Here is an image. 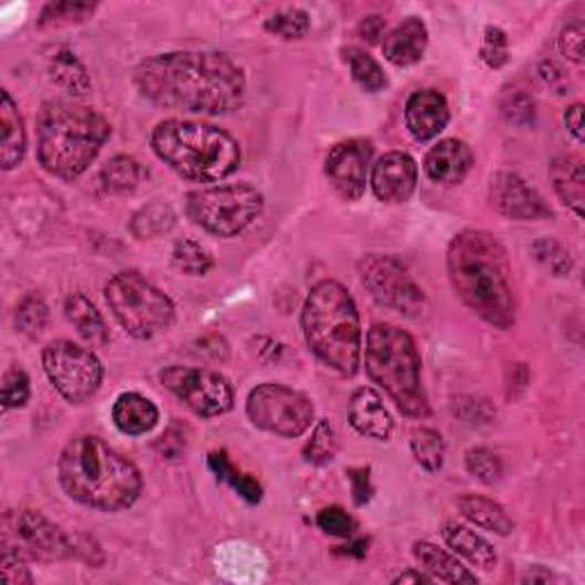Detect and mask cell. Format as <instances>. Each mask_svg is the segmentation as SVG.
<instances>
[{"mask_svg":"<svg viewBox=\"0 0 585 585\" xmlns=\"http://www.w3.org/2000/svg\"><path fill=\"white\" fill-rule=\"evenodd\" d=\"M137 92L158 107L191 115H227L247 94L243 69L217 51L161 53L137 64Z\"/></svg>","mask_w":585,"mask_h":585,"instance_id":"cell-1","label":"cell"},{"mask_svg":"<svg viewBox=\"0 0 585 585\" xmlns=\"http://www.w3.org/2000/svg\"><path fill=\"white\" fill-rule=\"evenodd\" d=\"M449 279L462 305L496 329L515 325L507 252L496 236L466 229L460 232L447 252Z\"/></svg>","mask_w":585,"mask_h":585,"instance_id":"cell-2","label":"cell"},{"mask_svg":"<svg viewBox=\"0 0 585 585\" xmlns=\"http://www.w3.org/2000/svg\"><path fill=\"white\" fill-rule=\"evenodd\" d=\"M58 479L69 499L101 512H122L142 492L140 469L94 434L73 437L62 449Z\"/></svg>","mask_w":585,"mask_h":585,"instance_id":"cell-3","label":"cell"},{"mask_svg":"<svg viewBox=\"0 0 585 585\" xmlns=\"http://www.w3.org/2000/svg\"><path fill=\"white\" fill-rule=\"evenodd\" d=\"M113 126L99 110L71 101H49L37 115V161L62 178H79L96 161Z\"/></svg>","mask_w":585,"mask_h":585,"instance_id":"cell-4","label":"cell"},{"mask_svg":"<svg viewBox=\"0 0 585 585\" xmlns=\"http://www.w3.org/2000/svg\"><path fill=\"white\" fill-rule=\"evenodd\" d=\"M307 348L327 369L352 378L361 361V322L348 288L335 279L318 281L302 307Z\"/></svg>","mask_w":585,"mask_h":585,"instance_id":"cell-5","label":"cell"},{"mask_svg":"<svg viewBox=\"0 0 585 585\" xmlns=\"http://www.w3.org/2000/svg\"><path fill=\"white\" fill-rule=\"evenodd\" d=\"M154 154L178 176L195 183H217L240 167V144L219 126L165 120L152 133Z\"/></svg>","mask_w":585,"mask_h":585,"instance_id":"cell-6","label":"cell"},{"mask_svg":"<svg viewBox=\"0 0 585 585\" xmlns=\"http://www.w3.org/2000/svg\"><path fill=\"white\" fill-rule=\"evenodd\" d=\"M363 366L371 382L387 391L410 419H425L430 402L421 382V355L414 339L396 325L378 322L366 337Z\"/></svg>","mask_w":585,"mask_h":585,"instance_id":"cell-7","label":"cell"},{"mask_svg":"<svg viewBox=\"0 0 585 585\" xmlns=\"http://www.w3.org/2000/svg\"><path fill=\"white\" fill-rule=\"evenodd\" d=\"M105 302L133 339L152 341L176 320L172 300L140 273L124 270L105 284Z\"/></svg>","mask_w":585,"mask_h":585,"instance_id":"cell-8","label":"cell"},{"mask_svg":"<svg viewBox=\"0 0 585 585\" xmlns=\"http://www.w3.org/2000/svg\"><path fill=\"white\" fill-rule=\"evenodd\" d=\"M264 213V195L249 183H227L188 193L186 215L204 232L234 238L249 229Z\"/></svg>","mask_w":585,"mask_h":585,"instance_id":"cell-9","label":"cell"},{"mask_svg":"<svg viewBox=\"0 0 585 585\" xmlns=\"http://www.w3.org/2000/svg\"><path fill=\"white\" fill-rule=\"evenodd\" d=\"M361 286L384 309L406 318H421L428 311L423 288L410 270L391 254H369L357 266Z\"/></svg>","mask_w":585,"mask_h":585,"instance_id":"cell-10","label":"cell"},{"mask_svg":"<svg viewBox=\"0 0 585 585\" xmlns=\"http://www.w3.org/2000/svg\"><path fill=\"white\" fill-rule=\"evenodd\" d=\"M247 419L264 432L296 439L314 423L311 400L290 387L266 382L249 391L245 402Z\"/></svg>","mask_w":585,"mask_h":585,"instance_id":"cell-11","label":"cell"},{"mask_svg":"<svg viewBox=\"0 0 585 585\" xmlns=\"http://www.w3.org/2000/svg\"><path fill=\"white\" fill-rule=\"evenodd\" d=\"M44 371L58 393L73 406L88 402L103 382V366L99 357L73 341H51L42 352Z\"/></svg>","mask_w":585,"mask_h":585,"instance_id":"cell-12","label":"cell"},{"mask_svg":"<svg viewBox=\"0 0 585 585\" xmlns=\"http://www.w3.org/2000/svg\"><path fill=\"white\" fill-rule=\"evenodd\" d=\"M161 384L202 419L223 417L234 410V387L217 371L193 369V366H167L165 371H161Z\"/></svg>","mask_w":585,"mask_h":585,"instance_id":"cell-13","label":"cell"},{"mask_svg":"<svg viewBox=\"0 0 585 585\" xmlns=\"http://www.w3.org/2000/svg\"><path fill=\"white\" fill-rule=\"evenodd\" d=\"M373 158V144L369 140H343L329 150L325 158V174L332 188L346 202H357L366 191V178Z\"/></svg>","mask_w":585,"mask_h":585,"instance_id":"cell-14","label":"cell"},{"mask_svg":"<svg viewBox=\"0 0 585 585\" xmlns=\"http://www.w3.org/2000/svg\"><path fill=\"white\" fill-rule=\"evenodd\" d=\"M488 197L492 208L515 223H537L554 217L542 195L515 172H496L490 178Z\"/></svg>","mask_w":585,"mask_h":585,"instance_id":"cell-15","label":"cell"},{"mask_svg":"<svg viewBox=\"0 0 585 585\" xmlns=\"http://www.w3.org/2000/svg\"><path fill=\"white\" fill-rule=\"evenodd\" d=\"M19 544L34 558L66 561L76 558V540H71L40 510H21L17 515Z\"/></svg>","mask_w":585,"mask_h":585,"instance_id":"cell-16","label":"cell"},{"mask_svg":"<svg viewBox=\"0 0 585 585\" xmlns=\"http://www.w3.org/2000/svg\"><path fill=\"white\" fill-rule=\"evenodd\" d=\"M419 183V165L406 152H389L371 170V188L384 204H406Z\"/></svg>","mask_w":585,"mask_h":585,"instance_id":"cell-17","label":"cell"},{"mask_svg":"<svg viewBox=\"0 0 585 585\" xmlns=\"http://www.w3.org/2000/svg\"><path fill=\"white\" fill-rule=\"evenodd\" d=\"M451 122V110L444 94L437 90H419L408 99L406 124L414 140L428 142L442 133Z\"/></svg>","mask_w":585,"mask_h":585,"instance_id":"cell-18","label":"cell"},{"mask_svg":"<svg viewBox=\"0 0 585 585\" xmlns=\"http://www.w3.org/2000/svg\"><path fill=\"white\" fill-rule=\"evenodd\" d=\"M471 167H473L471 146L455 137L439 140L425 154L423 161V170L428 178L434 183H442V186H458V183L466 178Z\"/></svg>","mask_w":585,"mask_h":585,"instance_id":"cell-19","label":"cell"},{"mask_svg":"<svg viewBox=\"0 0 585 585\" xmlns=\"http://www.w3.org/2000/svg\"><path fill=\"white\" fill-rule=\"evenodd\" d=\"M348 421L359 434L378 439V442H387L393 432V419L380 393L369 387H361L350 396Z\"/></svg>","mask_w":585,"mask_h":585,"instance_id":"cell-20","label":"cell"},{"mask_svg":"<svg viewBox=\"0 0 585 585\" xmlns=\"http://www.w3.org/2000/svg\"><path fill=\"white\" fill-rule=\"evenodd\" d=\"M428 49V28L419 17L398 23L382 42L384 58L396 66H412L423 60Z\"/></svg>","mask_w":585,"mask_h":585,"instance_id":"cell-21","label":"cell"},{"mask_svg":"<svg viewBox=\"0 0 585 585\" xmlns=\"http://www.w3.org/2000/svg\"><path fill=\"white\" fill-rule=\"evenodd\" d=\"M548 178H552V186L558 199L567 208H572L578 217H583V204H585L583 158L574 154L558 156L552 165H548Z\"/></svg>","mask_w":585,"mask_h":585,"instance_id":"cell-22","label":"cell"},{"mask_svg":"<svg viewBox=\"0 0 585 585\" xmlns=\"http://www.w3.org/2000/svg\"><path fill=\"white\" fill-rule=\"evenodd\" d=\"M158 419H161V412L154 402L135 391H126L117 396L115 406H113V423L117 425L120 432L131 434V437L152 432L158 425Z\"/></svg>","mask_w":585,"mask_h":585,"instance_id":"cell-23","label":"cell"},{"mask_svg":"<svg viewBox=\"0 0 585 585\" xmlns=\"http://www.w3.org/2000/svg\"><path fill=\"white\" fill-rule=\"evenodd\" d=\"M0 122H3V140H0V163L3 170H14L23 163L25 156V129L19 115V107L8 90L0 92Z\"/></svg>","mask_w":585,"mask_h":585,"instance_id":"cell-24","label":"cell"},{"mask_svg":"<svg viewBox=\"0 0 585 585\" xmlns=\"http://www.w3.org/2000/svg\"><path fill=\"white\" fill-rule=\"evenodd\" d=\"M442 535H444V542L449 544L451 552L455 556H462L464 561H469L473 567H481L485 572L496 567L499 558H496L494 546L483 535L471 531L469 526L451 522L444 526Z\"/></svg>","mask_w":585,"mask_h":585,"instance_id":"cell-25","label":"cell"},{"mask_svg":"<svg viewBox=\"0 0 585 585\" xmlns=\"http://www.w3.org/2000/svg\"><path fill=\"white\" fill-rule=\"evenodd\" d=\"M414 558L432 576V581L444 583H479V576L469 572L453 554L444 552L432 542H414Z\"/></svg>","mask_w":585,"mask_h":585,"instance_id":"cell-26","label":"cell"},{"mask_svg":"<svg viewBox=\"0 0 585 585\" xmlns=\"http://www.w3.org/2000/svg\"><path fill=\"white\" fill-rule=\"evenodd\" d=\"M64 316L66 320L76 327L83 341H88L92 348H103L110 341V329L101 316V311L88 300L83 292H73L64 300Z\"/></svg>","mask_w":585,"mask_h":585,"instance_id":"cell-27","label":"cell"},{"mask_svg":"<svg viewBox=\"0 0 585 585\" xmlns=\"http://www.w3.org/2000/svg\"><path fill=\"white\" fill-rule=\"evenodd\" d=\"M458 507L462 512V517L471 522L473 526H479L483 531L496 533V535H510L515 531V522L505 512V507L488 496L479 494H464L458 499Z\"/></svg>","mask_w":585,"mask_h":585,"instance_id":"cell-28","label":"cell"},{"mask_svg":"<svg viewBox=\"0 0 585 585\" xmlns=\"http://www.w3.org/2000/svg\"><path fill=\"white\" fill-rule=\"evenodd\" d=\"M49 73H51V81L64 92H69L71 96H85L92 90L90 73L73 51H66V49L58 51L51 58Z\"/></svg>","mask_w":585,"mask_h":585,"instance_id":"cell-29","label":"cell"},{"mask_svg":"<svg viewBox=\"0 0 585 585\" xmlns=\"http://www.w3.org/2000/svg\"><path fill=\"white\" fill-rule=\"evenodd\" d=\"M208 469L215 473L217 481L229 483L238 492V496H243L247 503H259L264 499L261 485L256 483L254 479H249L247 473L238 471L232 464L227 451H213V453H208Z\"/></svg>","mask_w":585,"mask_h":585,"instance_id":"cell-30","label":"cell"},{"mask_svg":"<svg viewBox=\"0 0 585 585\" xmlns=\"http://www.w3.org/2000/svg\"><path fill=\"white\" fill-rule=\"evenodd\" d=\"M174 225H176V215H174L172 206L146 204L131 217L129 229L137 240H150V238H158L163 234H170L174 229Z\"/></svg>","mask_w":585,"mask_h":585,"instance_id":"cell-31","label":"cell"},{"mask_svg":"<svg viewBox=\"0 0 585 585\" xmlns=\"http://www.w3.org/2000/svg\"><path fill=\"white\" fill-rule=\"evenodd\" d=\"M343 53V60L348 62L350 66V73H352V81L369 94H378L382 92L389 81H387V73L384 69L380 66V62L376 58H371L366 51L357 49V47H348L341 51Z\"/></svg>","mask_w":585,"mask_h":585,"instance_id":"cell-32","label":"cell"},{"mask_svg":"<svg viewBox=\"0 0 585 585\" xmlns=\"http://www.w3.org/2000/svg\"><path fill=\"white\" fill-rule=\"evenodd\" d=\"M144 174V167L135 158L115 156L101 167V183L110 193H133L142 183Z\"/></svg>","mask_w":585,"mask_h":585,"instance_id":"cell-33","label":"cell"},{"mask_svg":"<svg viewBox=\"0 0 585 585\" xmlns=\"http://www.w3.org/2000/svg\"><path fill=\"white\" fill-rule=\"evenodd\" d=\"M172 264L183 275L204 277L213 270L215 259L202 243H197L193 238H183L172 249Z\"/></svg>","mask_w":585,"mask_h":585,"instance_id":"cell-34","label":"cell"},{"mask_svg":"<svg viewBox=\"0 0 585 585\" xmlns=\"http://www.w3.org/2000/svg\"><path fill=\"white\" fill-rule=\"evenodd\" d=\"M414 460L430 473L444 466L447 460V442L444 437L432 428H417L410 439Z\"/></svg>","mask_w":585,"mask_h":585,"instance_id":"cell-35","label":"cell"},{"mask_svg":"<svg viewBox=\"0 0 585 585\" xmlns=\"http://www.w3.org/2000/svg\"><path fill=\"white\" fill-rule=\"evenodd\" d=\"M531 252L535 256V261L552 273L554 277H567L574 268V259H572L569 249L563 243H558L556 238L535 240Z\"/></svg>","mask_w":585,"mask_h":585,"instance_id":"cell-36","label":"cell"},{"mask_svg":"<svg viewBox=\"0 0 585 585\" xmlns=\"http://www.w3.org/2000/svg\"><path fill=\"white\" fill-rule=\"evenodd\" d=\"M96 12L94 3H81V0H64V3H49L44 6L40 21V28H58V25H69V23H83Z\"/></svg>","mask_w":585,"mask_h":585,"instance_id":"cell-37","label":"cell"},{"mask_svg":"<svg viewBox=\"0 0 585 585\" xmlns=\"http://www.w3.org/2000/svg\"><path fill=\"white\" fill-rule=\"evenodd\" d=\"M47 325H49L47 302L40 296L30 292V296H25L17 307V329L23 337L34 339L44 332Z\"/></svg>","mask_w":585,"mask_h":585,"instance_id":"cell-38","label":"cell"},{"mask_svg":"<svg viewBox=\"0 0 585 585\" xmlns=\"http://www.w3.org/2000/svg\"><path fill=\"white\" fill-rule=\"evenodd\" d=\"M337 451H339V439H337L335 428L329 425V421H325V419L318 421L314 432H311V439L302 449V458L309 464H327V462L335 460Z\"/></svg>","mask_w":585,"mask_h":585,"instance_id":"cell-39","label":"cell"},{"mask_svg":"<svg viewBox=\"0 0 585 585\" xmlns=\"http://www.w3.org/2000/svg\"><path fill=\"white\" fill-rule=\"evenodd\" d=\"M264 28L270 34L281 37V40H302V37H307V32L311 28V19H309V14L305 10L290 8V10H284V12L273 14L266 21Z\"/></svg>","mask_w":585,"mask_h":585,"instance_id":"cell-40","label":"cell"},{"mask_svg":"<svg viewBox=\"0 0 585 585\" xmlns=\"http://www.w3.org/2000/svg\"><path fill=\"white\" fill-rule=\"evenodd\" d=\"M464 466L473 475V479H479L485 485H494L503 475V464H501L499 455L485 447L466 451Z\"/></svg>","mask_w":585,"mask_h":585,"instance_id":"cell-41","label":"cell"},{"mask_svg":"<svg viewBox=\"0 0 585 585\" xmlns=\"http://www.w3.org/2000/svg\"><path fill=\"white\" fill-rule=\"evenodd\" d=\"M503 117L515 126H531L535 122V103L524 90H510L501 99Z\"/></svg>","mask_w":585,"mask_h":585,"instance_id":"cell-42","label":"cell"},{"mask_svg":"<svg viewBox=\"0 0 585 585\" xmlns=\"http://www.w3.org/2000/svg\"><path fill=\"white\" fill-rule=\"evenodd\" d=\"M451 408H453V414L462 419V423H469V425L490 423L494 417L490 400L479 398V396H458L453 398Z\"/></svg>","mask_w":585,"mask_h":585,"instance_id":"cell-43","label":"cell"},{"mask_svg":"<svg viewBox=\"0 0 585 585\" xmlns=\"http://www.w3.org/2000/svg\"><path fill=\"white\" fill-rule=\"evenodd\" d=\"M30 398V378L19 366L6 371L3 376V410L23 408Z\"/></svg>","mask_w":585,"mask_h":585,"instance_id":"cell-44","label":"cell"},{"mask_svg":"<svg viewBox=\"0 0 585 585\" xmlns=\"http://www.w3.org/2000/svg\"><path fill=\"white\" fill-rule=\"evenodd\" d=\"M156 453L163 458V460H178L186 455L188 451V428L174 421L170 423V428L156 439L154 444Z\"/></svg>","mask_w":585,"mask_h":585,"instance_id":"cell-45","label":"cell"},{"mask_svg":"<svg viewBox=\"0 0 585 585\" xmlns=\"http://www.w3.org/2000/svg\"><path fill=\"white\" fill-rule=\"evenodd\" d=\"M585 28L581 21H572L563 28L561 37H558V49L561 53L574 62V64H583L585 62Z\"/></svg>","mask_w":585,"mask_h":585,"instance_id":"cell-46","label":"cell"},{"mask_svg":"<svg viewBox=\"0 0 585 585\" xmlns=\"http://www.w3.org/2000/svg\"><path fill=\"white\" fill-rule=\"evenodd\" d=\"M316 524H318V528L322 533L335 535V537H348L355 531L352 517L348 515V512L343 507H339V505L320 510L318 517H316Z\"/></svg>","mask_w":585,"mask_h":585,"instance_id":"cell-47","label":"cell"},{"mask_svg":"<svg viewBox=\"0 0 585 585\" xmlns=\"http://www.w3.org/2000/svg\"><path fill=\"white\" fill-rule=\"evenodd\" d=\"M507 34L496 28V25H490L485 30V42H483V49H481V58L483 62L490 66V69H501L505 62H507Z\"/></svg>","mask_w":585,"mask_h":585,"instance_id":"cell-48","label":"cell"},{"mask_svg":"<svg viewBox=\"0 0 585 585\" xmlns=\"http://www.w3.org/2000/svg\"><path fill=\"white\" fill-rule=\"evenodd\" d=\"M0 574H3V581L10 585H30L32 574L28 572L21 554L14 546L6 544L3 548V561H0Z\"/></svg>","mask_w":585,"mask_h":585,"instance_id":"cell-49","label":"cell"},{"mask_svg":"<svg viewBox=\"0 0 585 585\" xmlns=\"http://www.w3.org/2000/svg\"><path fill=\"white\" fill-rule=\"evenodd\" d=\"M348 479L352 483V499L355 505H366L373 496V485H371V469L361 466V469H350Z\"/></svg>","mask_w":585,"mask_h":585,"instance_id":"cell-50","label":"cell"},{"mask_svg":"<svg viewBox=\"0 0 585 585\" xmlns=\"http://www.w3.org/2000/svg\"><path fill=\"white\" fill-rule=\"evenodd\" d=\"M384 32V21L380 17H366L361 23H359V34L363 37L366 42L369 44H378L380 37Z\"/></svg>","mask_w":585,"mask_h":585,"instance_id":"cell-51","label":"cell"},{"mask_svg":"<svg viewBox=\"0 0 585 585\" xmlns=\"http://www.w3.org/2000/svg\"><path fill=\"white\" fill-rule=\"evenodd\" d=\"M565 126L576 142H583V103H574L565 110Z\"/></svg>","mask_w":585,"mask_h":585,"instance_id":"cell-52","label":"cell"},{"mask_svg":"<svg viewBox=\"0 0 585 585\" xmlns=\"http://www.w3.org/2000/svg\"><path fill=\"white\" fill-rule=\"evenodd\" d=\"M537 73H540V81L544 83V85H548V88H556L565 76H563V71H561V66L556 64V62H542L540 64V69H537Z\"/></svg>","mask_w":585,"mask_h":585,"instance_id":"cell-53","label":"cell"},{"mask_svg":"<svg viewBox=\"0 0 585 585\" xmlns=\"http://www.w3.org/2000/svg\"><path fill=\"white\" fill-rule=\"evenodd\" d=\"M391 583L396 585H406V583H432V576L428 572H417V569H408V572H402L398 574Z\"/></svg>","mask_w":585,"mask_h":585,"instance_id":"cell-54","label":"cell"},{"mask_svg":"<svg viewBox=\"0 0 585 585\" xmlns=\"http://www.w3.org/2000/svg\"><path fill=\"white\" fill-rule=\"evenodd\" d=\"M341 554H350V556H357V558H361V556H366V542H363V540H359V542L350 544V548H348V546H343V552H341Z\"/></svg>","mask_w":585,"mask_h":585,"instance_id":"cell-55","label":"cell"}]
</instances>
